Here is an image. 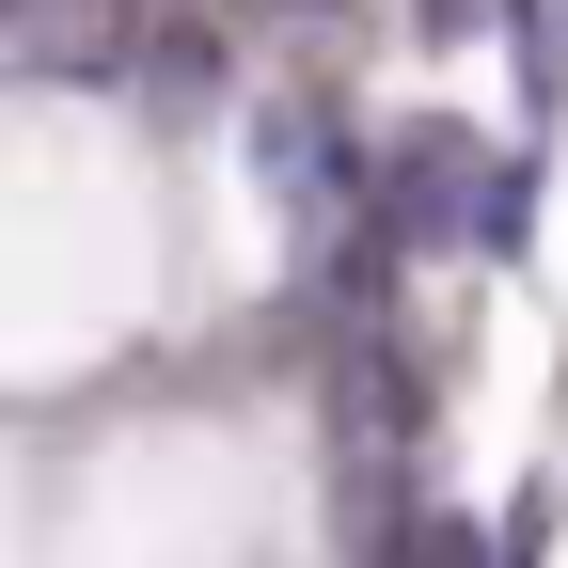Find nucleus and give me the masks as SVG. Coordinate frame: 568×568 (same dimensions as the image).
Returning a JSON list of instances; mask_svg holds the SVG:
<instances>
[{"label":"nucleus","mask_w":568,"mask_h":568,"mask_svg":"<svg viewBox=\"0 0 568 568\" xmlns=\"http://www.w3.org/2000/svg\"><path fill=\"white\" fill-rule=\"evenodd\" d=\"M537 237V159H489V190H474V253H521Z\"/></svg>","instance_id":"obj_3"},{"label":"nucleus","mask_w":568,"mask_h":568,"mask_svg":"<svg viewBox=\"0 0 568 568\" xmlns=\"http://www.w3.org/2000/svg\"><path fill=\"white\" fill-rule=\"evenodd\" d=\"M253 190L284 205V222H316V205L347 190V142H332L316 95H253Z\"/></svg>","instance_id":"obj_2"},{"label":"nucleus","mask_w":568,"mask_h":568,"mask_svg":"<svg viewBox=\"0 0 568 568\" xmlns=\"http://www.w3.org/2000/svg\"><path fill=\"white\" fill-rule=\"evenodd\" d=\"M474 190H489V142H474V126H443V111H410V126L379 142V205H395V237H410V253H443V237H474Z\"/></svg>","instance_id":"obj_1"},{"label":"nucleus","mask_w":568,"mask_h":568,"mask_svg":"<svg viewBox=\"0 0 568 568\" xmlns=\"http://www.w3.org/2000/svg\"><path fill=\"white\" fill-rule=\"evenodd\" d=\"M426 17H443V32H458V17H474V0H426Z\"/></svg>","instance_id":"obj_4"}]
</instances>
